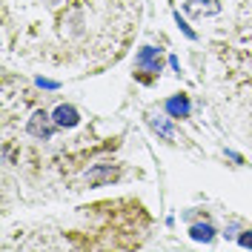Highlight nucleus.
Segmentation results:
<instances>
[{"label":"nucleus","instance_id":"nucleus-7","mask_svg":"<svg viewBox=\"0 0 252 252\" xmlns=\"http://www.w3.org/2000/svg\"><path fill=\"white\" fill-rule=\"evenodd\" d=\"M149 126L155 129L160 138L172 141V126H169V121H166V118H160V115H152V118H149Z\"/></svg>","mask_w":252,"mask_h":252},{"label":"nucleus","instance_id":"nucleus-10","mask_svg":"<svg viewBox=\"0 0 252 252\" xmlns=\"http://www.w3.org/2000/svg\"><path fill=\"white\" fill-rule=\"evenodd\" d=\"M34 83H37L40 89H58V86H61L58 80H49V78H37V80H34Z\"/></svg>","mask_w":252,"mask_h":252},{"label":"nucleus","instance_id":"nucleus-4","mask_svg":"<svg viewBox=\"0 0 252 252\" xmlns=\"http://www.w3.org/2000/svg\"><path fill=\"white\" fill-rule=\"evenodd\" d=\"M184 9L195 17H209V15H218L220 12V0H187Z\"/></svg>","mask_w":252,"mask_h":252},{"label":"nucleus","instance_id":"nucleus-8","mask_svg":"<svg viewBox=\"0 0 252 252\" xmlns=\"http://www.w3.org/2000/svg\"><path fill=\"white\" fill-rule=\"evenodd\" d=\"M189 235H192V241H204V244H209V241L215 238V229H212L209 223H195V226L189 229Z\"/></svg>","mask_w":252,"mask_h":252},{"label":"nucleus","instance_id":"nucleus-3","mask_svg":"<svg viewBox=\"0 0 252 252\" xmlns=\"http://www.w3.org/2000/svg\"><path fill=\"white\" fill-rule=\"evenodd\" d=\"M135 63H138V69L141 72H160V58H158V49L155 46H143L141 52H138V58H135Z\"/></svg>","mask_w":252,"mask_h":252},{"label":"nucleus","instance_id":"nucleus-1","mask_svg":"<svg viewBox=\"0 0 252 252\" xmlns=\"http://www.w3.org/2000/svg\"><path fill=\"white\" fill-rule=\"evenodd\" d=\"M55 118L49 115V112L43 109H37V112H32V118H29V124H26V132L29 135H34V138H40V141H49L52 135H55Z\"/></svg>","mask_w":252,"mask_h":252},{"label":"nucleus","instance_id":"nucleus-6","mask_svg":"<svg viewBox=\"0 0 252 252\" xmlns=\"http://www.w3.org/2000/svg\"><path fill=\"white\" fill-rule=\"evenodd\" d=\"M189 97L187 94H175V97H169L166 100V115L169 118H189Z\"/></svg>","mask_w":252,"mask_h":252},{"label":"nucleus","instance_id":"nucleus-11","mask_svg":"<svg viewBox=\"0 0 252 252\" xmlns=\"http://www.w3.org/2000/svg\"><path fill=\"white\" fill-rule=\"evenodd\" d=\"M238 244H241V247H247V250H252V232H244V235L238 238Z\"/></svg>","mask_w":252,"mask_h":252},{"label":"nucleus","instance_id":"nucleus-2","mask_svg":"<svg viewBox=\"0 0 252 252\" xmlns=\"http://www.w3.org/2000/svg\"><path fill=\"white\" fill-rule=\"evenodd\" d=\"M118 175H121V169H118V166H109V163H97L94 169H89V172H86V181H89V187H103V184L115 181Z\"/></svg>","mask_w":252,"mask_h":252},{"label":"nucleus","instance_id":"nucleus-5","mask_svg":"<svg viewBox=\"0 0 252 252\" xmlns=\"http://www.w3.org/2000/svg\"><path fill=\"white\" fill-rule=\"evenodd\" d=\"M52 118H55V124L61 126V129H72V126L80 124V115L75 106H69V103H61L58 109L52 112Z\"/></svg>","mask_w":252,"mask_h":252},{"label":"nucleus","instance_id":"nucleus-9","mask_svg":"<svg viewBox=\"0 0 252 252\" xmlns=\"http://www.w3.org/2000/svg\"><path fill=\"white\" fill-rule=\"evenodd\" d=\"M175 23H178V26H181V32H184V34H187L189 40H195V32L189 29L187 26V20H181V15H175Z\"/></svg>","mask_w":252,"mask_h":252}]
</instances>
